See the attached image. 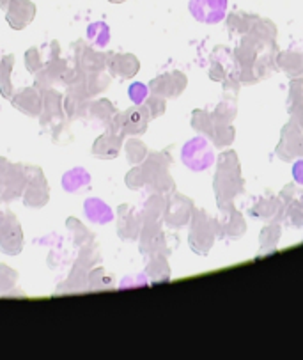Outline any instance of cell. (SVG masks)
I'll list each match as a JSON object with an SVG mask.
<instances>
[{
    "label": "cell",
    "mask_w": 303,
    "mask_h": 360,
    "mask_svg": "<svg viewBox=\"0 0 303 360\" xmlns=\"http://www.w3.org/2000/svg\"><path fill=\"white\" fill-rule=\"evenodd\" d=\"M214 195L220 210H227L233 206L234 197L243 190V179H241L240 162L234 151H227L220 156L219 169L214 176Z\"/></svg>",
    "instance_id": "1"
},
{
    "label": "cell",
    "mask_w": 303,
    "mask_h": 360,
    "mask_svg": "<svg viewBox=\"0 0 303 360\" xmlns=\"http://www.w3.org/2000/svg\"><path fill=\"white\" fill-rule=\"evenodd\" d=\"M217 238V229H214V220L207 217V213L195 212L192 213V224H190V249L199 256H206L211 250Z\"/></svg>",
    "instance_id": "2"
},
{
    "label": "cell",
    "mask_w": 303,
    "mask_h": 360,
    "mask_svg": "<svg viewBox=\"0 0 303 360\" xmlns=\"http://www.w3.org/2000/svg\"><path fill=\"white\" fill-rule=\"evenodd\" d=\"M27 178L22 165L9 164L0 156V202H9L15 197L23 195Z\"/></svg>",
    "instance_id": "3"
},
{
    "label": "cell",
    "mask_w": 303,
    "mask_h": 360,
    "mask_svg": "<svg viewBox=\"0 0 303 360\" xmlns=\"http://www.w3.org/2000/svg\"><path fill=\"white\" fill-rule=\"evenodd\" d=\"M183 164L193 172H202L209 169L214 162V153L209 142L204 137H193L181 149Z\"/></svg>",
    "instance_id": "4"
},
{
    "label": "cell",
    "mask_w": 303,
    "mask_h": 360,
    "mask_svg": "<svg viewBox=\"0 0 303 360\" xmlns=\"http://www.w3.org/2000/svg\"><path fill=\"white\" fill-rule=\"evenodd\" d=\"M27 178L25 190H23V202L30 208H41L49 202L50 190L45 174L37 167H23Z\"/></svg>",
    "instance_id": "5"
},
{
    "label": "cell",
    "mask_w": 303,
    "mask_h": 360,
    "mask_svg": "<svg viewBox=\"0 0 303 360\" xmlns=\"http://www.w3.org/2000/svg\"><path fill=\"white\" fill-rule=\"evenodd\" d=\"M23 234L13 213L0 212V250L9 256L22 252Z\"/></svg>",
    "instance_id": "6"
},
{
    "label": "cell",
    "mask_w": 303,
    "mask_h": 360,
    "mask_svg": "<svg viewBox=\"0 0 303 360\" xmlns=\"http://www.w3.org/2000/svg\"><path fill=\"white\" fill-rule=\"evenodd\" d=\"M124 137H126L124 131L119 128V124L115 123V117H114L110 123H107V131L94 141L93 153L103 160L115 158V156L119 155V151H121V146L122 142H124Z\"/></svg>",
    "instance_id": "7"
},
{
    "label": "cell",
    "mask_w": 303,
    "mask_h": 360,
    "mask_svg": "<svg viewBox=\"0 0 303 360\" xmlns=\"http://www.w3.org/2000/svg\"><path fill=\"white\" fill-rule=\"evenodd\" d=\"M188 9L197 22L214 25L226 18L227 0H190Z\"/></svg>",
    "instance_id": "8"
},
{
    "label": "cell",
    "mask_w": 303,
    "mask_h": 360,
    "mask_svg": "<svg viewBox=\"0 0 303 360\" xmlns=\"http://www.w3.org/2000/svg\"><path fill=\"white\" fill-rule=\"evenodd\" d=\"M277 155L284 162H291L295 158H303V130L291 119L282 130L281 142L277 146Z\"/></svg>",
    "instance_id": "9"
},
{
    "label": "cell",
    "mask_w": 303,
    "mask_h": 360,
    "mask_svg": "<svg viewBox=\"0 0 303 360\" xmlns=\"http://www.w3.org/2000/svg\"><path fill=\"white\" fill-rule=\"evenodd\" d=\"M192 213H193V205L188 197L174 193V195L167 199L163 217H165L167 226L174 227V229H179V227H183L185 224L190 222V219H192Z\"/></svg>",
    "instance_id": "10"
},
{
    "label": "cell",
    "mask_w": 303,
    "mask_h": 360,
    "mask_svg": "<svg viewBox=\"0 0 303 360\" xmlns=\"http://www.w3.org/2000/svg\"><path fill=\"white\" fill-rule=\"evenodd\" d=\"M115 121H117L119 128L124 131V135H141L148 130V124L151 121V115H149L146 105H135V107L128 108L122 114L115 115Z\"/></svg>",
    "instance_id": "11"
},
{
    "label": "cell",
    "mask_w": 303,
    "mask_h": 360,
    "mask_svg": "<svg viewBox=\"0 0 303 360\" xmlns=\"http://www.w3.org/2000/svg\"><path fill=\"white\" fill-rule=\"evenodd\" d=\"M186 77L179 71H172V73L160 75V77L153 78L149 82V91L156 96L162 98H176L185 91L186 87Z\"/></svg>",
    "instance_id": "12"
},
{
    "label": "cell",
    "mask_w": 303,
    "mask_h": 360,
    "mask_svg": "<svg viewBox=\"0 0 303 360\" xmlns=\"http://www.w3.org/2000/svg\"><path fill=\"white\" fill-rule=\"evenodd\" d=\"M117 233L122 240H137L138 234H141L142 226H144V220L142 215L131 206H119L117 210Z\"/></svg>",
    "instance_id": "13"
},
{
    "label": "cell",
    "mask_w": 303,
    "mask_h": 360,
    "mask_svg": "<svg viewBox=\"0 0 303 360\" xmlns=\"http://www.w3.org/2000/svg\"><path fill=\"white\" fill-rule=\"evenodd\" d=\"M141 252L146 256H156L162 254L165 256V236L160 227V222L156 224H144L141 231Z\"/></svg>",
    "instance_id": "14"
},
{
    "label": "cell",
    "mask_w": 303,
    "mask_h": 360,
    "mask_svg": "<svg viewBox=\"0 0 303 360\" xmlns=\"http://www.w3.org/2000/svg\"><path fill=\"white\" fill-rule=\"evenodd\" d=\"M214 229H217V234H220L222 238H240L247 229V224H245V219L240 215V212H236L234 206H231V208L222 210V217L214 222Z\"/></svg>",
    "instance_id": "15"
},
{
    "label": "cell",
    "mask_w": 303,
    "mask_h": 360,
    "mask_svg": "<svg viewBox=\"0 0 303 360\" xmlns=\"http://www.w3.org/2000/svg\"><path fill=\"white\" fill-rule=\"evenodd\" d=\"M11 103L23 114L36 117V115H41V110H43V94L37 87H27V89L13 94Z\"/></svg>",
    "instance_id": "16"
},
{
    "label": "cell",
    "mask_w": 303,
    "mask_h": 360,
    "mask_svg": "<svg viewBox=\"0 0 303 360\" xmlns=\"http://www.w3.org/2000/svg\"><path fill=\"white\" fill-rule=\"evenodd\" d=\"M59 57V43H49V45L36 46V49L27 50L25 53V68L30 73L36 75L43 70L49 63Z\"/></svg>",
    "instance_id": "17"
},
{
    "label": "cell",
    "mask_w": 303,
    "mask_h": 360,
    "mask_svg": "<svg viewBox=\"0 0 303 360\" xmlns=\"http://www.w3.org/2000/svg\"><path fill=\"white\" fill-rule=\"evenodd\" d=\"M107 68L114 77L131 78L141 70V63L134 53H110L107 56Z\"/></svg>",
    "instance_id": "18"
},
{
    "label": "cell",
    "mask_w": 303,
    "mask_h": 360,
    "mask_svg": "<svg viewBox=\"0 0 303 360\" xmlns=\"http://www.w3.org/2000/svg\"><path fill=\"white\" fill-rule=\"evenodd\" d=\"M77 63L82 73H101L107 70V56L100 53L91 46H77Z\"/></svg>",
    "instance_id": "19"
},
{
    "label": "cell",
    "mask_w": 303,
    "mask_h": 360,
    "mask_svg": "<svg viewBox=\"0 0 303 360\" xmlns=\"http://www.w3.org/2000/svg\"><path fill=\"white\" fill-rule=\"evenodd\" d=\"M43 94V110H41V124H49L50 121H57L64 115V101L57 91L41 89Z\"/></svg>",
    "instance_id": "20"
},
{
    "label": "cell",
    "mask_w": 303,
    "mask_h": 360,
    "mask_svg": "<svg viewBox=\"0 0 303 360\" xmlns=\"http://www.w3.org/2000/svg\"><path fill=\"white\" fill-rule=\"evenodd\" d=\"M219 53H220V57H217V53L211 57L209 78L211 80H214V82H224L226 78L234 77V71L231 70V68L238 66V64H236V60L231 57V53L227 52V50L219 49Z\"/></svg>",
    "instance_id": "21"
},
{
    "label": "cell",
    "mask_w": 303,
    "mask_h": 360,
    "mask_svg": "<svg viewBox=\"0 0 303 360\" xmlns=\"http://www.w3.org/2000/svg\"><path fill=\"white\" fill-rule=\"evenodd\" d=\"M284 202L281 199H261L252 208V215L255 219L270 220V222H281L284 220Z\"/></svg>",
    "instance_id": "22"
},
{
    "label": "cell",
    "mask_w": 303,
    "mask_h": 360,
    "mask_svg": "<svg viewBox=\"0 0 303 360\" xmlns=\"http://www.w3.org/2000/svg\"><path fill=\"white\" fill-rule=\"evenodd\" d=\"M34 18V6L29 0H13L11 9L8 11V22L13 29L22 30L23 27L29 25Z\"/></svg>",
    "instance_id": "23"
},
{
    "label": "cell",
    "mask_w": 303,
    "mask_h": 360,
    "mask_svg": "<svg viewBox=\"0 0 303 360\" xmlns=\"http://www.w3.org/2000/svg\"><path fill=\"white\" fill-rule=\"evenodd\" d=\"M84 212L91 222L100 224V226H105V224L114 220V212H112L110 206L105 201H101V199H87L84 205Z\"/></svg>",
    "instance_id": "24"
},
{
    "label": "cell",
    "mask_w": 303,
    "mask_h": 360,
    "mask_svg": "<svg viewBox=\"0 0 303 360\" xmlns=\"http://www.w3.org/2000/svg\"><path fill=\"white\" fill-rule=\"evenodd\" d=\"M277 64L289 77H302L303 75V53L296 50H285L278 53Z\"/></svg>",
    "instance_id": "25"
},
{
    "label": "cell",
    "mask_w": 303,
    "mask_h": 360,
    "mask_svg": "<svg viewBox=\"0 0 303 360\" xmlns=\"http://www.w3.org/2000/svg\"><path fill=\"white\" fill-rule=\"evenodd\" d=\"M165 205H167V201L162 193H153L148 201H146L144 210H142V213H141L144 224L158 222L160 217H162L163 212H165Z\"/></svg>",
    "instance_id": "26"
},
{
    "label": "cell",
    "mask_w": 303,
    "mask_h": 360,
    "mask_svg": "<svg viewBox=\"0 0 303 360\" xmlns=\"http://www.w3.org/2000/svg\"><path fill=\"white\" fill-rule=\"evenodd\" d=\"M91 183V174L84 167H75L63 176V188L66 192L75 193Z\"/></svg>",
    "instance_id": "27"
},
{
    "label": "cell",
    "mask_w": 303,
    "mask_h": 360,
    "mask_svg": "<svg viewBox=\"0 0 303 360\" xmlns=\"http://www.w3.org/2000/svg\"><path fill=\"white\" fill-rule=\"evenodd\" d=\"M146 274H148L153 283H167L170 278V266L167 263L165 256H162V254L151 256V261L146 268Z\"/></svg>",
    "instance_id": "28"
},
{
    "label": "cell",
    "mask_w": 303,
    "mask_h": 360,
    "mask_svg": "<svg viewBox=\"0 0 303 360\" xmlns=\"http://www.w3.org/2000/svg\"><path fill=\"white\" fill-rule=\"evenodd\" d=\"M87 41L94 49H105L110 43V29L105 22H94L87 27Z\"/></svg>",
    "instance_id": "29"
},
{
    "label": "cell",
    "mask_w": 303,
    "mask_h": 360,
    "mask_svg": "<svg viewBox=\"0 0 303 360\" xmlns=\"http://www.w3.org/2000/svg\"><path fill=\"white\" fill-rule=\"evenodd\" d=\"M15 66V57L6 56L0 64V94L8 100H11L15 94V87L11 84V71Z\"/></svg>",
    "instance_id": "30"
},
{
    "label": "cell",
    "mask_w": 303,
    "mask_h": 360,
    "mask_svg": "<svg viewBox=\"0 0 303 360\" xmlns=\"http://www.w3.org/2000/svg\"><path fill=\"white\" fill-rule=\"evenodd\" d=\"M234 117H236V98L227 96L213 112V119L217 124H231Z\"/></svg>",
    "instance_id": "31"
},
{
    "label": "cell",
    "mask_w": 303,
    "mask_h": 360,
    "mask_svg": "<svg viewBox=\"0 0 303 360\" xmlns=\"http://www.w3.org/2000/svg\"><path fill=\"white\" fill-rule=\"evenodd\" d=\"M214 124L217 123H214L213 114H209V112L195 110L192 114V127H193V130H197L199 134H204L209 137L214 130Z\"/></svg>",
    "instance_id": "32"
},
{
    "label": "cell",
    "mask_w": 303,
    "mask_h": 360,
    "mask_svg": "<svg viewBox=\"0 0 303 360\" xmlns=\"http://www.w3.org/2000/svg\"><path fill=\"white\" fill-rule=\"evenodd\" d=\"M234 137H236V131L231 124H214L213 134L209 135V139L217 148H226V146L233 144Z\"/></svg>",
    "instance_id": "33"
},
{
    "label": "cell",
    "mask_w": 303,
    "mask_h": 360,
    "mask_svg": "<svg viewBox=\"0 0 303 360\" xmlns=\"http://www.w3.org/2000/svg\"><path fill=\"white\" fill-rule=\"evenodd\" d=\"M126 156H128L129 164L138 165L148 158V148L144 146V142L137 141V139H129L126 142Z\"/></svg>",
    "instance_id": "34"
},
{
    "label": "cell",
    "mask_w": 303,
    "mask_h": 360,
    "mask_svg": "<svg viewBox=\"0 0 303 360\" xmlns=\"http://www.w3.org/2000/svg\"><path fill=\"white\" fill-rule=\"evenodd\" d=\"M288 110L291 115H298L303 112V82L302 80H295L289 89V105Z\"/></svg>",
    "instance_id": "35"
},
{
    "label": "cell",
    "mask_w": 303,
    "mask_h": 360,
    "mask_svg": "<svg viewBox=\"0 0 303 360\" xmlns=\"http://www.w3.org/2000/svg\"><path fill=\"white\" fill-rule=\"evenodd\" d=\"M89 114L94 115L96 119H101L105 124L110 123L112 119L115 117V108L112 107L110 101L108 100H100V101H93L89 107Z\"/></svg>",
    "instance_id": "36"
},
{
    "label": "cell",
    "mask_w": 303,
    "mask_h": 360,
    "mask_svg": "<svg viewBox=\"0 0 303 360\" xmlns=\"http://www.w3.org/2000/svg\"><path fill=\"white\" fill-rule=\"evenodd\" d=\"M259 240H261V247L263 249H273V247H277L278 240H281V227H278V224H271L266 229H263Z\"/></svg>",
    "instance_id": "37"
},
{
    "label": "cell",
    "mask_w": 303,
    "mask_h": 360,
    "mask_svg": "<svg viewBox=\"0 0 303 360\" xmlns=\"http://www.w3.org/2000/svg\"><path fill=\"white\" fill-rule=\"evenodd\" d=\"M148 94H149V87L142 82H135L129 86L128 89V96L129 100L134 101L135 105H142L146 100H148Z\"/></svg>",
    "instance_id": "38"
},
{
    "label": "cell",
    "mask_w": 303,
    "mask_h": 360,
    "mask_svg": "<svg viewBox=\"0 0 303 360\" xmlns=\"http://www.w3.org/2000/svg\"><path fill=\"white\" fill-rule=\"evenodd\" d=\"M144 105H146V108H148L151 119L160 117V115L165 112V98L156 96V94H153V98H148V100L144 101Z\"/></svg>",
    "instance_id": "39"
},
{
    "label": "cell",
    "mask_w": 303,
    "mask_h": 360,
    "mask_svg": "<svg viewBox=\"0 0 303 360\" xmlns=\"http://www.w3.org/2000/svg\"><path fill=\"white\" fill-rule=\"evenodd\" d=\"M15 283H16L15 270H11L9 266L2 264V266H0V291L9 290V288L15 286Z\"/></svg>",
    "instance_id": "40"
},
{
    "label": "cell",
    "mask_w": 303,
    "mask_h": 360,
    "mask_svg": "<svg viewBox=\"0 0 303 360\" xmlns=\"http://www.w3.org/2000/svg\"><path fill=\"white\" fill-rule=\"evenodd\" d=\"M292 176H295V181L298 185H303V160L296 162L295 167H292Z\"/></svg>",
    "instance_id": "41"
},
{
    "label": "cell",
    "mask_w": 303,
    "mask_h": 360,
    "mask_svg": "<svg viewBox=\"0 0 303 360\" xmlns=\"http://www.w3.org/2000/svg\"><path fill=\"white\" fill-rule=\"evenodd\" d=\"M292 121H295V123L303 130V112H299L298 115H292Z\"/></svg>",
    "instance_id": "42"
},
{
    "label": "cell",
    "mask_w": 303,
    "mask_h": 360,
    "mask_svg": "<svg viewBox=\"0 0 303 360\" xmlns=\"http://www.w3.org/2000/svg\"><path fill=\"white\" fill-rule=\"evenodd\" d=\"M292 199H295V197H292ZM295 201H296V202H298V205H299V206H302V208H303V192H302V193H299V197H298V199H295Z\"/></svg>",
    "instance_id": "43"
},
{
    "label": "cell",
    "mask_w": 303,
    "mask_h": 360,
    "mask_svg": "<svg viewBox=\"0 0 303 360\" xmlns=\"http://www.w3.org/2000/svg\"><path fill=\"white\" fill-rule=\"evenodd\" d=\"M0 64H2V59H0Z\"/></svg>",
    "instance_id": "44"
}]
</instances>
